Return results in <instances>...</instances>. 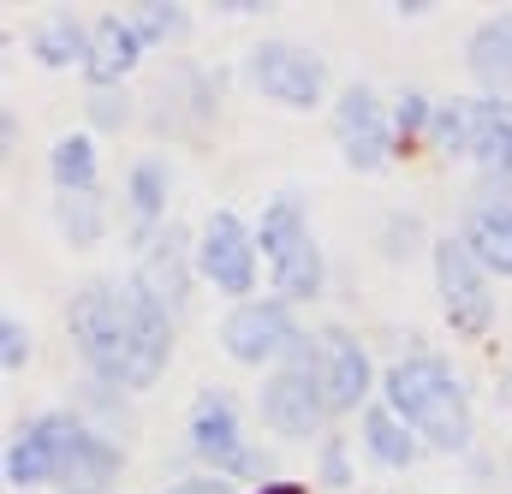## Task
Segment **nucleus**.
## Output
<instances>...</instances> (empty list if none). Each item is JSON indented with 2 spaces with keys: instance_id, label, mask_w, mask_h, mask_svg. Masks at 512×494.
<instances>
[{
  "instance_id": "1",
  "label": "nucleus",
  "mask_w": 512,
  "mask_h": 494,
  "mask_svg": "<svg viewBox=\"0 0 512 494\" xmlns=\"http://www.w3.org/2000/svg\"><path fill=\"white\" fill-rule=\"evenodd\" d=\"M66 334L84 370L120 393H149L173 364V316L137 280H90L66 304Z\"/></svg>"
},
{
  "instance_id": "2",
  "label": "nucleus",
  "mask_w": 512,
  "mask_h": 494,
  "mask_svg": "<svg viewBox=\"0 0 512 494\" xmlns=\"http://www.w3.org/2000/svg\"><path fill=\"white\" fill-rule=\"evenodd\" d=\"M382 405L435 453H471L477 417L459 370L441 352H405L382 370Z\"/></svg>"
},
{
  "instance_id": "3",
  "label": "nucleus",
  "mask_w": 512,
  "mask_h": 494,
  "mask_svg": "<svg viewBox=\"0 0 512 494\" xmlns=\"http://www.w3.org/2000/svg\"><path fill=\"white\" fill-rule=\"evenodd\" d=\"M256 250H262V262H268L274 298H286V304H310V298H322V286H328V262H322V245L310 239V215H304V197H298V191H280V197L262 203Z\"/></svg>"
},
{
  "instance_id": "4",
  "label": "nucleus",
  "mask_w": 512,
  "mask_h": 494,
  "mask_svg": "<svg viewBox=\"0 0 512 494\" xmlns=\"http://www.w3.org/2000/svg\"><path fill=\"white\" fill-rule=\"evenodd\" d=\"M42 435H48V453H54V483L60 494H114L120 471H126V453L114 435L90 429L78 411H42L36 417Z\"/></svg>"
},
{
  "instance_id": "5",
  "label": "nucleus",
  "mask_w": 512,
  "mask_h": 494,
  "mask_svg": "<svg viewBox=\"0 0 512 494\" xmlns=\"http://www.w3.org/2000/svg\"><path fill=\"white\" fill-rule=\"evenodd\" d=\"M292 364L310 370V381L322 387V399H328L334 417L364 411L370 405V387H382V370L370 364V352H364V340L352 328H310L292 346Z\"/></svg>"
},
{
  "instance_id": "6",
  "label": "nucleus",
  "mask_w": 512,
  "mask_h": 494,
  "mask_svg": "<svg viewBox=\"0 0 512 494\" xmlns=\"http://www.w3.org/2000/svg\"><path fill=\"white\" fill-rule=\"evenodd\" d=\"M185 441H191V453H197L209 471H221L227 483H268V477H262V471H268V459H262V447H251V435H245V423H239V399H233V393L203 387V393L191 399Z\"/></svg>"
},
{
  "instance_id": "7",
  "label": "nucleus",
  "mask_w": 512,
  "mask_h": 494,
  "mask_svg": "<svg viewBox=\"0 0 512 494\" xmlns=\"http://www.w3.org/2000/svg\"><path fill=\"white\" fill-rule=\"evenodd\" d=\"M245 84L262 102H280L292 114H310L328 102V60L292 36H268L245 54Z\"/></svg>"
},
{
  "instance_id": "8",
  "label": "nucleus",
  "mask_w": 512,
  "mask_h": 494,
  "mask_svg": "<svg viewBox=\"0 0 512 494\" xmlns=\"http://www.w3.org/2000/svg\"><path fill=\"white\" fill-rule=\"evenodd\" d=\"M429 268H435V292H441L447 328L459 340H483L495 328V292H489V268L477 262V250L459 233H441L429 245Z\"/></svg>"
},
{
  "instance_id": "9",
  "label": "nucleus",
  "mask_w": 512,
  "mask_h": 494,
  "mask_svg": "<svg viewBox=\"0 0 512 494\" xmlns=\"http://www.w3.org/2000/svg\"><path fill=\"white\" fill-rule=\"evenodd\" d=\"M215 114H221V72H209V66L173 60L143 90V120L161 137H203Z\"/></svg>"
},
{
  "instance_id": "10",
  "label": "nucleus",
  "mask_w": 512,
  "mask_h": 494,
  "mask_svg": "<svg viewBox=\"0 0 512 494\" xmlns=\"http://www.w3.org/2000/svg\"><path fill=\"white\" fill-rule=\"evenodd\" d=\"M298 340H304V328L286 298H245L221 316V346L245 370H280Z\"/></svg>"
},
{
  "instance_id": "11",
  "label": "nucleus",
  "mask_w": 512,
  "mask_h": 494,
  "mask_svg": "<svg viewBox=\"0 0 512 494\" xmlns=\"http://www.w3.org/2000/svg\"><path fill=\"white\" fill-rule=\"evenodd\" d=\"M197 274L227 292L233 304L256 298V274H262V250H256V227H245L233 209H215L197 227Z\"/></svg>"
},
{
  "instance_id": "12",
  "label": "nucleus",
  "mask_w": 512,
  "mask_h": 494,
  "mask_svg": "<svg viewBox=\"0 0 512 494\" xmlns=\"http://www.w3.org/2000/svg\"><path fill=\"white\" fill-rule=\"evenodd\" d=\"M334 143H340V161L358 167V173H376L399 155V131H393V108L370 84H346L340 102H334Z\"/></svg>"
},
{
  "instance_id": "13",
  "label": "nucleus",
  "mask_w": 512,
  "mask_h": 494,
  "mask_svg": "<svg viewBox=\"0 0 512 494\" xmlns=\"http://www.w3.org/2000/svg\"><path fill=\"white\" fill-rule=\"evenodd\" d=\"M131 250H137L131 280H137L167 316H179V310L191 304V286L203 280V274H197V239H191L185 227H161V233L137 239Z\"/></svg>"
},
{
  "instance_id": "14",
  "label": "nucleus",
  "mask_w": 512,
  "mask_h": 494,
  "mask_svg": "<svg viewBox=\"0 0 512 494\" xmlns=\"http://www.w3.org/2000/svg\"><path fill=\"white\" fill-rule=\"evenodd\" d=\"M256 411H262L268 435H280V441H310V435H322V423L334 417L328 399H322V387L310 381V370H298L292 358H286L280 370H268L262 393H256Z\"/></svg>"
},
{
  "instance_id": "15",
  "label": "nucleus",
  "mask_w": 512,
  "mask_h": 494,
  "mask_svg": "<svg viewBox=\"0 0 512 494\" xmlns=\"http://www.w3.org/2000/svg\"><path fill=\"white\" fill-rule=\"evenodd\" d=\"M459 239L477 250V262L489 274L512 280V185H477L465 197V221Z\"/></svg>"
},
{
  "instance_id": "16",
  "label": "nucleus",
  "mask_w": 512,
  "mask_h": 494,
  "mask_svg": "<svg viewBox=\"0 0 512 494\" xmlns=\"http://www.w3.org/2000/svg\"><path fill=\"white\" fill-rule=\"evenodd\" d=\"M143 36L131 30L126 12H96V30H90V60H84V78L90 90H120L131 72L143 66Z\"/></svg>"
},
{
  "instance_id": "17",
  "label": "nucleus",
  "mask_w": 512,
  "mask_h": 494,
  "mask_svg": "<svg viewBox=\"0 0 512 494\" xmlns=\"http://www.w3.org/2000/svg\"><path fill=\"white\" fill-rule=\"evenodd\" d=\"M477 185H512V96H477Z\"/></svg>"
},
{
  "instance_id": "18",
  "label": "nucleus",
  "mask_w": 512,
  "mask_h": 494,
  "mask_svg": "<svg viewBox=\"0 0 512 494\" xmlns=\"http://www.w3.org/2000/svg\"><path fill=\"white\" fill-rule=\"evenodd\" d=\"M465 72L483 84V96H507L512 90V6L489 12L471 42H465Z\"/></svg>"
},
{
  "instance_id": "19",
  "label": "nucleus",
  "mask_w": 512,
  "mask_h": 494,
  "mask_svg": "<svg viewBox=\"0 0 512 494\" xmlns=\"http://www.w3.org/2000/svg\"><path fill=\"white\" fill-rule=\"evenodd\" d=\"M167 197H173V167L167 155H137L126 173V209H131V245L161 233V215H167Z\"/></svg>"
},
{
  "instance_id": "20",
  "label": "nucleus",
  "mask_w": 512,
  "mask_h": 494,
  "mask_svg": "<svg viewBox=\"0 0 512 494\" xmlns=\"http://www.w3.org/2000/svg\"><path fill=\"white\" fill-rule=\"evenodd\" d=\"M90 30H96V18H78V12H48V18H36V30H30V54H36V66H48V72H84V60H90Z\"/></svg>"
},
{
  "instance_id": "21",
  "label": "nucleus",
  "mask_w": 512,
  "mask_h": 494,
  "mask_svg": "<svg viewBox=\"0 0 512 494\" xmlns=\"http://www.w3.org/2000/svg\"><path fill=\"white\" fill-rule=\"evenodd\" d=\"M358 435H364V453H370V465H382V471H411L417 465V453H423V441L387 411L382 399L376 405H364V417H358Z\"/></svg>"
},
{
  "instance_id": "22",
  "label": "nucleus",
  "mask_w": 512,
  "mask_h": 494,
  "mask_svg": "<svg viewBox=\"0 0 512 494\" xmlns=\"http://www.w3.org/2000/svg\"><path fill=\"white\" fill-rule=\"evenodd\" d=\"M48 173H54L60 197H90L96 191V137L90 131H66L48 149Z\"/></svg>"
},
{
  "instance_id": "23",
  "label": "nucleus",
  "mask_w": 512,
  "mask_h": 494,
  "mask_svg": "<svg viewBox=\"0 0 512 494\" xmlns=\"http://www.w3.org/2000/svg\"><path fill=\"white\" fill-rule=\"evenodd\" d=\"M435 155L447 161H471V143H477V96H453V102H435V120H429V137H423Z\"/></svg>"
},
{
  "instance_id": "24",
  "label": "nucleus",
  "mask_w": 512,
  "mask_h": 494,
  "mask_svg": "<svg viewBox=\"0 0 512 494\" xmlns=\"http://www.w3.org/2000/svg\"><path fill=\"white\" fill-rule=\"evenodd\" d=\"M54 227H60V239L72 250H96L108 239V203H102V191H90V197H54Z\"/></svg>"
},
{
  "instance_id": "25",
  "label": "nucleus",
  "mask_w": 512,
  "mask_h": 494,
  "mask_svg": "<svg viewBox=\"0 0 512 494\" xmlns=\"http://www.w3.org/2000/svg\"><path fill=\"white\" fill-rule=\"evenodd\" d=\"M6 483H12V489H42V483H54V453H48V435H42L36 417H30L24 435L6 447Z\"/></svg>"
},
{
  "instance_id": "26",
  "label": "nucleus",
  "mask_w": 512,
  "mask_h": 494,
  "mask_svg": "<svg viewBox=\"0 0 512 494\" xmlns=\"http://www.w3.org/2000/svg\"><path fill=\"white\" fill-rule=\"evenodd\" d=\"M72 411H78L90 429H102V435H108V429H120V435H126V429H131L126 393H120V387H108V381H96V375H84V381H78Z\"/></svg>"
},
{
  "instance_id": "27",
  "label": "nucleus",
  "mask_w": 512,
  "mask_h": 494,
  "mask_svg": "<svg viewBox=\"0 0 512 494\" xmlns=\"http://www.w3.org/2000/svg\"><path fill=\"white\" fill-rule=\"evenodd\" d=\"M126 18L143 36V48H167L191 30V6H179V0H143V6H126Z\"/></svg>"
},
{
  "instance_id": "28",
  "label": "nucleus",
  "mask_w": 512,
  "mask_h": 494,
  "mask_svg": "<svg viewBox=\"0 0 512 494\" xmlns=\"http://www.w3.org/2000/svg\"><path fill=\"white\" fill-rule=\"evenodd\" d=\"M429 120H435V102L423 90H405L393 102V131H399V149H411L417 137H429Z\"/></svg>"
},
{
  "instance_id": "29",
  "label": "nucleus",
  "mask_w": 512,
  "mask_h": 494,
  "mask_svg": "<svg viewBox=\"0 0 512 494\" xmlns=\"http://www.w3.org/2000/svg\"><path fill=\"white\" fill-rule=\"evenodd\" d=\"M382 256L387 262H411L417 250H423V221L417 215H382Z\"/></svg>"
},
{
  "instance_id": "30",
  "label": "nucleus",
  "mask_w": 512,
  "mask_h": 494,
  "mask_svg": "<svg viewBox=\"0 0 512 494\" xmlns=\"http://www.w3.org/2000/svg\"><path fill=\"white\" fill-rule=\"evenodd\" d=\"M30 328H24V316L18 310H6L0 316V370L6 375H24V364H30Z\"/></svg>"
},
{
  "instance_id": "31",
  "label": "nucleus",
  "mask_w": 512,
  "mask_h": 494,
  "mask_svg": "<svg viewBox=\"0 0 512 494\" xmlns=\"http://www.w3.org/2000/svg\"><path fill=\"white\" fill-rule=\"evenodd\" d=\"M316 483H322V489H352V447H346L340 435L322 441V453H316Z\"/></svg>"
},
{
  "instance_id": "32",
  "label": "nucleus",
  "mask_w": 512,
  "mask_h": 494,
  "mask_svg": "<svg viewBox=\"0 0 512 494\" xmlns=\"http://www.w3.org/2000/svg\"><path fill=\"white\" fill-rule=\"evenodd\" d=\"M90 120L102 125V131H120V125L137 120V108H131L126 90H90Z\"/></svg>"
},
{
  "instance_id": "33",
  "label": "nucleus",
  "mask_w": 512,
  "mask_h": 494,
  "mask_svg": "<svg viewBox=\"0 0 512 494\" xmlns=\"http://www.w3.org/2000/svg\"><path fill=\"white\" fill-rule=\"evenodd\" d=\"M161 494H233L227 477H179V483H167Z\"/></svg>"
},
{
  "instance_id": "34",
  "label": "nucleus",
  "mask_w": 512,
  "mask_h": 494,
  "mask_svg": "<svg viewBox=\"0 0 512 494\" xmlns=\"http://www.w3.org/2000/svg\"><path fill=\"white\" fill-rule=\"evenodd\" d=\"M251 494H310L304 483H292V477H268V483H256Z\"/></svg>"
},
{
  "instance_id": "35",
  "label": "nucleus",
  "mask_w": 512,
  "mask_h": 494,
  "mask_svg": "<svg viewBox=\"0 0 512 494\" xmlns=\"http://www.w3.org/2000/svg\"><path fill=\"white\" fill-rule=\"evenodd\" d=\"M0 131H6V137H0V149H6V155H12V149H18V114H12V108H6V114H0Z\"/></svg>"
},
{
  "instance_id": "36",
  "label": "nucleus",
  "mask_w": 512,
  "mask_h": 494,
  "mask_svg": "<svg viewBox=\"0 0 512 494\" xmlns=\"http://www.w3.org/2000/svg\"><path fill=\"white\" fill-rule=\"evenodd\" d=\"M501 399H507V405H512V375H507V387H501Z\"/></svg>"
}]
</instances>
